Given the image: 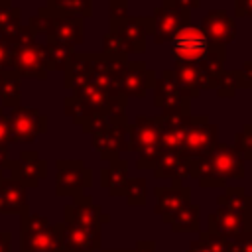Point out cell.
<instances>
[{
    "instance_id": "1",
    "label": "cell",
    "mask_w": 252,
    "mask_h": 252,
    "mask_svg": "<svg viewBox=\"0 0 252 252\" xmlns=\"http://www.w3.org/2000/svg\"><path fill=\"white\" fill-rule=\"evenodd\" d=\"M128 150L138 154L136 167L138 169H152L158 156H159V128L156 118L138 116L136 124L128 128Z\"/></svg>"
},
{
    "instance_id": "2",
    "label": "cell",
    "mask_w": 252,
    "mask_h": 252,
    "mask_svg": "<svg viewBox=\"0 0 252 252\" xmlns=\"http://www.w3.org/2000/svg\"><path fill=\"white\" fill-rule=\"evenodd\" d=\"M128 122L124 114H116L110 116L100 128L94 130L93 134V146L98 150V154L102 156V159L114 161L118 159V154L122 150H128Z\"/></svg>"
},
{
    "instance_id": "3",
    "label": "cell",
    "mask_w": 252,
    "mask_h": 252,
    "mask_svg": "<svg viewBox=\"0 0 252 252\" xmlns=\"http://www.w3.org/2000/svg\"><path fill=\"white\" fill-rule=\"evenodd\" d=\"M191 12L181 8L175 0H163L159 8H156L154 12V41L156 43H165L171 41V37L191 26Z\"/></svg>"
},
{
    "instance_id": "4",
    "label": "cell",
    "mask_w": 252,
    "mask_h": 252,
    "mask_svg": "<svg viewBox=\"0 0 252 252\" xmlns=\"http://www.w3.org/2000/svg\"><path fill=\"white\" fill-rule=\"evenodd\" d=\"M211 45L201 28L187 26L171 37V55L175 63H199L209 53Z\"/></svg>"
},
{
    "instance_id": "5",
    "label": "cell",
    "mask_w": 252,
    "mask_h": 252,
    "mask_svg": "<svg viewBox=\"0 0 252 252\" xmlns=\"http://www.w3.org/2000/svg\"><path fill=\"white\" fill-rule=\"evenodd\" d=\"M217 144V124H211L207 116H193L185 134L181 156L189 161L199 159L211 152V148Z\"/></svg>"
},
{
    "instance_id": "6",
    "label": "cell",
    "mask_w": 252,
    "mask_h": 252,
    "mask_svg": "<svg viewBox=\"0 0 252 252\" xmlns=\"http://www.w3.org/2000/svg\"><path fill=\"white\" fill-rule=\"evenodd\" d=\"M154 104L161 110V114H173V112H189L191 110V98L183 94L179 89L173 71L165 69L161 77L154 83Z\"/></svg>"
},
{
    "instance_id": "7",
    "label": "cell",
    "mask_w": 252,
    "mask_h": 252,
    "mask_svg": "<svg viewBox=\"0 0 252 252\" xmlns=\"http://www.w3.org/2000/svg\"><path fill=\"white\" fill-rule=\"evenodd\" d=\"M159 128V150L181 154L185 134L191 122V112H173V114H159L154 116Z\"/></svg>"
},
{
    "instance_id": "8",
    "label": "cell",
    "mask_w": 252,
    "mask_h": 252,
    "mask_svg": "<svg viewBox=\"0 0 252 252\" xmlns=\"http://www.w3.org/2000/svg\"><path fill=\"white\" fill-rule=\"evenodd\" d=\"M211 171L219 175L220 179H242L244 177V159L234 152L228 144H215L211 152L205 156Z\"/></svg>"
},
{
    "instance_id": "9",
    "label": "cell",
    "mask_w": 252,
    "mask_h": 252,
    "mask_svg": "<svg viewBox=\"0 0 252 252\" xmlns=\"http://www.w3.org/2000/svg\"><path fill=\"white\" fill-rule=\"evenodd\" d=\"M108 220H110L108 215H104L102 209L94 205L93 199L87 195H77L75 201L65 207V220H63L65 224H79L100 230V226Z\"/></svg>"
},
{
    "instance_id": "10",
    "label": "cell",
    "mask_w": 252,
    "mask_h": 252,
    "mask_svg": "<svg viewBox=\"0 0 252 252\" xmlns=\"http://www.w3.org/2000/svg\"><path fill=\"white\" fill-rule=\"evenodd\" d=\"M91 187V171L83 161H57V195H83Z\"/></svg>"
},
{
    "instance_id": "11",
    "label": "cell",
    "mask_w": 252,
    "mask_h": 252,
    "mask_svg": "<svg viewBox=\"0 0 252 252\" xmlns=\"http://www.w3.org/2000/svg\"><path fill=\"white\" fill-rule=\"evenodd\" d=\"M173 77H175L179 89L183 91V94H185L187 98L199 96L203 91L217 87V79H213L211 75H207V73H205L199 65H195V63H175V67H173Z\"/></svg>"
},
{
    "instance_id": "12",
    "label": "cell",
    "mask_w": 252,
    "mask_h": 252,
    "mask_svg": "<svg viewBox=\"0 0 252 252\" xmlns=\"http://www.w3.org/2000/svg\"><path fill=\"white\" fill-rule=\"evenodd\" d=\"M154 195H156L154 213L159 215L161 220L167 224L183 205L191 203V189L187 185H181V183H173L167 187H156Z\"/></svg>"
},
{
    "instance_id": "13",
    "label": "cell",
    "mask_w": 252,
    "mask_h": 252,
    "mask_svg": "<svg viewBox=\"0 0 252 252\" xmlns=\"http://www.w3.org/2000/svg\"><path fill=\"white\" fill-rule=\"evenodd\" d=\"M110 32H116L130 51H146V35L154 33V18H124L118 24L110 26Z\"/></svg>"
},
{
    "instance_id": "14",
    "label": "cell",
    "mask_w": 252,
    "mask_h": 252,
    "mask_svg": "<svg viewBox=\"0 0 252 252\" xmlns=\"http://www.w3.org/2000/svg\"><path fill=\"white\" fill-rule=\"evenodd\" d=\"M156 73L146 67L142 61H130L120 77V93L124 96H136L144 98L146 93L154 87Z\"/></svg>"
},
{
    "instance_id": "15",
    "label": "cell",
    "mask_w": 252,
    "mask_h": 252,
    "mask_svg": "<svg viewBox=\"0 0 252 252\" xmlns=\"http://www.w3.org/2000/svg\"><path fill=\"white\" fill-rule=\"evenodd\" d=\"M100 240L102 236H100V230L96 228L63 222L61 252H94V250H100Z\"/></svg>"
},
{
    "instance_id": "16",
    "label": "cell",
    "mask_w": 252,
    "mask_h": 252,
    "mask_svg": "<svg viewBox=\"0 0 252 252\" xmlns=\"http://www.w3.org/2000/svg\"><path fill=\"white\" fill-rule=\"evenodd\" d=\"M201 32L211 43L217 45H228L236 37V22L222 10H211L203 18Z\"/></svg>"
},
{
    "instance_id": "17",
    "label": "cell",
    "mask_w": 252,
    "mask_h": 252,
    "mask_svg": "<svg viewBox=\"0 0 252 252\" xmlns=\"http://www.w3.org/2000/svg\"><path fill=\"white\" fill-rule=\"evenodd\" d=\"M207 230H211L226 240H232L244 232H252V220H246L230 211L217 209L215 213H211L207 217Z\"/></svg>"
},
{
    "instance_id": "18",
    "label": "cell",
    "mask_w": 252,
    "mask_h": 252,
    "mask_svg": "<svg viewBox=\"0 0 252 252\" xmlns=\"http://www.w3.org/2000/svg\"><path fill=\"white\" fill-rule=\"evenodd\" d=\"M63 222L47 224L41 230L22 234L20 252H61Z\"/></svg>"
},
{
    "instance_id": "19",
    "label": "cell",
    "mask_w": 252,
    "mask_h": 252,
    "mask_svg": "<svg viewBox=\"0 0 252 252\" xmlns=\"http://www.w3.org/2000/svg\"><path fill=\"white\" fill-rule=\"evenodd\" d=\"M154 175L156 179H171L173 183H181L189 177L191 173V161L185 159L181 154L173 152H159L156 163H154Z\"/></svg>"
},
{
    "instance_id": "20",
    "label": "cell",
    "mask_w": 252,
    "mask_h": 252,
    "mask_svg": "<svg viewBox=\"0 0 252 252\" xmlns=\"http://www.w3.org/2000/svg\"><path fill=\"white\" fill-rule=\"evenodd\" d=\"M217 205L219 209L230 211L246 220H252V201H250V195L240 185L224 187V193L217 197Z\"/></svg>"
},
{
    "instance_id": "21",
    "label": "cell",
    "mask_w": 252,
    "mask_h": 252,
    "mask_svg": "<svg viewBox=\"0 0 252 252\" xmlns=\"http://www.w3.org/2000/svg\"><path fill=\"white\" fill-rule=\"evenodd\" d=\"M26 187L20 181H4L0 183V215H16L26 213Z\"/></svg>"
},
{
    "instance_id": "22",
    "label": "cell",
    "mask_w": 252,
    "mask_h": 252,
    "mask_svg": "<svg viewBox=\"0 0 252 252\" xmlns=\"http://www.w3.org/2000/svg\"><path fill=\"white\" fill-rule=\"evenodd\" d=\"M100 183L110 191V195L124 197V189L128 183V163L120 158L110 161V165L100 171Z\"/></svg>"
},
{
    "instance_id": "23",
    "label": "cell",
    "mask_w": 252,
    "mask_h": 252,
    "mask_svg": "<svg viewBox=\"0 0 252 252\" xmlns=\"http://www.w3.org/2000/svg\"><path fill=\"white\" fill-rule=\"evenodd\" d=\"M199 219H201V207L187 203L173 215V219L169 220V226L173 232H197Z\"/></svg>"
},
{
    "instance_id": "24",
    "label": "cell",
    "mask_w": 252,
    "mask_h": 252,
    "mask_svg": "<svg viewBox=\"0 0 252 252\" xmlns=\"http://www.w3.org/2000/svg\"><path fill=\"white\" fill-rule=\"evenodd\" d=\"M126 203L130 207H144L146 205V179L144 177H132L126 183L124 189Z\"/></svg>"
},
{
    "instance_id": "25",
    "label": "cell",
    "mask_w": 252,
    "mask_h": 252,
    "mask_svg": "<svg viewBox=\"0 0 252 252\" xmlns=\"http://www.w3.org/2000/svg\"><path fill=\"white\" fill-rule=\"evenodd\" d=\"M234 152L242 158V159H250L252 161V124H246L234 138Z\"/></svg>"
},
{
    "instance_id": "26",
    "label": "cell",
    "mask_w": 252,
    "mask_h": 252,
    "mask_svg": "<svg viewBox=\"0 0 252 252\" xmlns=\"http://www.w3.org/2000/svg\"><path fill=\"white\" fill-rule=\"evenodd\" d=\"M43 177H45V163L43 161H39V159L33 158L32 163H24L22 165V181H24V187L26 185H32L33 187Z\"/></svg>"
},
{
    "instance_id": "27",
    "label": "cell",
    "mask_w": 252,
    "mask_h": 252,
    "mask_svg": "<svg viewBox=\"0 0 252 252\" xmlns=\"http://www.w3.org/2000/svg\"><path fill=\"white\" fill-rule=\"evenodd\" d=\"M215 89H217V96H220V98H230V96H234V93H236V89H238L234 71H222L220 77H219V81H217V87H215Z\"/></svg>"
},
{
    "instance_id": "28",
    "label": "cell",
    "mask_w": 252,
    "mask_h": 252,
    "mask_svg": "<svg viewBox=\"0 0 252 252\" xmlns=\"http://www.w3.org/2000/svg\"><path fill=\"white\" fill-rule=\"evenodd\" d=\"M104 53H108V55H124L126 57L130 53V49H128V45L124 43V39L116 32H108L104 35Z\"/></svg>"
},
{
    "instance_id": "29",
    "label": "cell",
    "mask_w": 252,
    "mask_h": 252,
    "mask_svg": "<svg viewBox=\"0 0 252 252\" xmlns=\"http://www.w3.org/2000/svg\"><path fill=\"white\" fill-rule=\"evenodd\" d=\"M199 240L209 248V252H228V240L211 230H201Z\"/></svg>"
},
{
    "instance_id": "30",
    "label": "cell",
    "mask_w": 252,
    "mask_h": 252,
    "mask_svg": "<svg viewBox=\"0 0 252 252\" xmlns=\"http://www.w3.org/2000/svg\"><path fill=\"white\" fill-rule=\"evenodd\" d=\"M47 224H49L47 217L33 215V213H24V217H22V234L41 230V228H45Z\"/></svg>"
},
{
    "instance_id": "31",
    "label": "cell",
    "mask_w": 252,
    "mask_h": 252,
    "mask_svg": "<svg viewBox=\"0 0 252 252\" xmlns=\"http://www.w3.org/2000/svg\"><path fill=\"white\" fill-rule=\"evenodd\" d=\"M228 252H252V232H244L228 240Z\"/></svg>"
},
{
    "instance_id": "32",
    "label": "cell",
    "mask_w": 252,
    "mask_h": 252,
    "mask_svg": "<svg viewBox=\"0 0 252 252\" xmlns=\"http://www.w3.org/2000/svg\"><path fill=\"white\" fill-rule=\"evenodd\" d=\"M126 12H128V2L126 0H112L110 2V26L128 18Z\"/></svg>"
},
{
    "instance_id": "33",
    "label": "cell",
    "mask_w": 252,
    "mask_h": 252,
    "mask_svg": "<svg viewBox=\"0 0 252 252\" xmlns=\"http://www.w3.org/2000/svg\"><path fill=\"white\" fill-rule=\"evenodd\" d=\"M234 75H236L238 89H252V61H246L242 69L234 71Z\"/></svg>"
},
{
    "instance_id": "34",
    "label": "cell",
    "mask_w": 252,
    "mask_h": 252,
    "mask_svg": "<svg viewBox=\"0 0 252 252\" xmlns=\"http://www.w3.org/2000/svg\"><path fill=\"white\" fill-rule=\"evenodd\" d=\"M234 12L236 16L252 18V0H234Z\"/></svg>"
},
{
    "instance_id": "35",
    "label": "cell",
    "mask_w": 252,
    "mask_h": 252,
    "mask_svg": "<svg viewBox=\"0 0 252 252\" xmlns=\"http://www.w3.org/2000/svg\"><path fill=\"white\" fill-rule=\"evenodd\" d=\"M134 252H156V242L154 240H138Z\"/></svg>"
},
{
    "instance_id": "36",
    "label": "cell",
    "mask_w": 252,
    "mask_h": 252,
    "mask_svg": "<svg viewBox=\"0 0 252 252\" xmlns=\"http://www.w3.org/2000/svg\"><path fill=\"white\" fill-rule=\"evenodd\" d=\"M10 240H12L10 232H0V252H10Z\"/></svg>"
},
{
    "instance_id": "37",
    "label": "cell",
    "mask_w": 252,
    "mask_h": 252,
    "mask_svg": "<svg viewBox=\"0 0 252 252\" xmlns=\"http://www.w3.org/2000/svg\"><path fill=\"white\" fill-rule=\"evenodd\" d=\"M185 252H209V248L201 240H193V242H189V248Z\"/></svg>"
},
{
    "instance_id": "38",
    "label": "cell",
    "mask_w": 252,
    "mask_h": 252,
    "mask_svg": "<svg viewBox=\"0 0 252 252\" xmlns=\"http://www.w3.org/2000/svg\"><path fill=\"white\" fill-rule=\"evenodd\" d=\"M102 252H134V250H124V248H112V250H102Z\"/></svg>"
},
{
    "instance_id": "39",
    "label": "cell",
    "mask_w": 252,
    "mask_h": 252,
    "mask_svg": "<svg viewBox=\"0 0 252 252\" xmlns=\"http://www.w3.org/2000/svg\"><path fill=\"white\" fill-rule=\"evenodd\" d=\"M250 201H252V195H250Z\"/></svg>"
}]
</instances>
